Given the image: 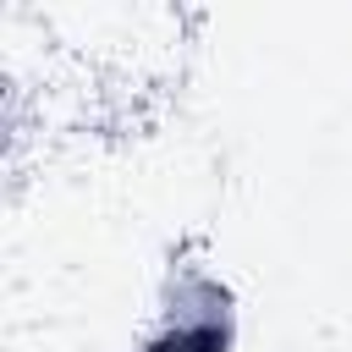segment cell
I'll return each instance as SVG.
<instances>
[{
	"instance_id": "obj_1",
	"label": "cell",
	"mask_w": 352,
	"mask_h": 352,
	"mask_svg": "<svg viewBox=\"0 0 352 352\" xmlns=\"http://www.w3.org/2000/svg\"><path fill=\"white\" fill-rule=\"evenodd\" d=\"M160 324H187V330H214L236 341V297L214 270L176 264L160 286Z\"/></svg>"
},
{
	"instance_id": "obj_2",
	"label": "cell",
	"mask_w": 352,
	"mask_h": 352,
	"mask_svg": "<svg viewBox=\"0 0 352 352\" xmlns=\"http://www.w3.org/2000/svg\"><path fill=\"white\" fill-rule=\"evenodd\" d=\"M236 341L231 336H214V330H187V324H160L143 352H231Z\"/></svg>"
}]
</instances>
